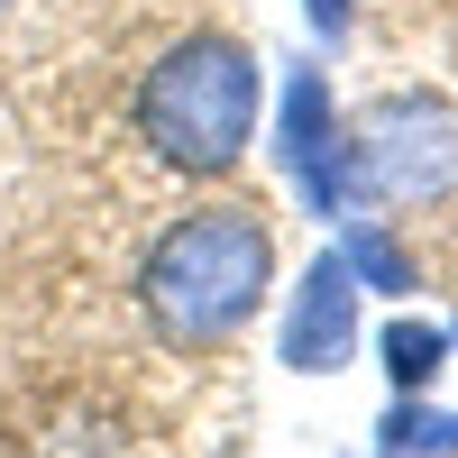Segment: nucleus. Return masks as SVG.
Masks as SVG:
<instances>
[{"label":"nucleus","mask_w":458,"mask_h":458,"mask_svg":"<svg viewBox=\"0 0 458 458\" xmlns=\"http://www.w3.org/2000/svg\"><path fill=\"white\" fill-rule=\"evenodd\" d=\"M276 276V239L266 220L239 202H211V211H183L138 266V312L165 349H220L257 321V293Z\"/></svg>","instance_id":"nucleus-1"},{"label":"nucleus","mask_w":458,"mask_h":458,"mask_svg":"<svg viewBox=\"0 0 458 458\" xmlns=\"http://www.w3.org/2000/svg\"><path fill=\"white\" fill-rule=\"evenodd\" d=\"M312 28H330V37H339V28H349V0H312Z\"/></svg>","instance_id":"nucleus-9"},{"label":"nucleus","mask_w":458,"mask_h":458,"mask_svg":"<svg viewBox=\"0 0 458 458\" xmlns=\"http://www.w3.org/2000/svg\"><path fill=\"white\" fill-rule=\"evenodd\" d=\"M257 110H266V73L220 28H193L138 73V138L174 174H229L257 138Z\"/></svg>","instance_id":"nucleus-2"},{"label":"nucleus","mask_w":458,"mask_h":458,"mask_svg":"<svg viewBox=\"0 0 458 458\" xmlns=\"http://www.w3.org/2000/svg\"><path fill=\"white\" fill-rule=\"evenodd\" d=\"M358 174L394 183V193H440V183L458 174V120H449L440 101H386L376 129H367Z\"/></svg>","instance_id":"nucleus-3"},{"label":"nucleus","mask_w":458,"mask_h":458,"mask_svg":"<svg viewBox=\"0 0 458 458\" xmlns=\"http://www.w3.org/2000/svg\"><path fill=\"white\" fill-rule=\"evenodd\" d=\"M440 349H449V330H431V321H394L386 330V376L403 394H422L431 376H440Z\"/></svg>","instance_id":"nucleus-6"},{"label":"nucleus","mask_w":458,"mask_h":458,"mask_svg":"<svg viewBox=\"0 0 458 458\" xmlns=\"http://www.w3.org/2000/svg\"><path fill=\"white\" fill-rule=\"evenodd\" d=\"M386 440L394 449H458V412H422V403H412V412L386 422Z\"/></svg>","instance_id":"nucleus-8"},{"label":"nucleus","mask_w":458,"mask_h":458,"mask_svg":"<svg viewBox=\"0 0 458 458\" xmlns=\"http://www.w3.org/2000/svg\"><path fill=\"white\" fill-rule=\"evenodd\" d=\"M339 257H349V276H367L376 293H412V257H403V248L386 239V229H367V220H358Z\"/></svg>","instance_id":"nucleus-7"},{"label":"nucleus","mask_w":458,"mask_h":458,"mask_svg":"<svg viewBox=\"0 0 458 458\" xmlns=\"http://www.w3.org/2000/svg\"><path fill=\"white\" fill-rule=\"evenodd\" d=\"M284 165H293V183H302L321 211L358 193V157H349L339 110H330V92L312 83V73H293V83H284Z\"/></svg>","instance_id":"nucleus-5"},{"label":"nucleus","mask_w":458,"mask_h":458,"mask_svg":"<svg viewBox=\"0 0 458 458\" xmlns=\"http://www.w3.org/2000/svg\"><path fill=\"white\" fill-rule=\"evenodd\" d=\"M10 10H19V0H0V19H10Z\"/></svg>","instance_id":"nucleus-10"},{"label":"nucleus","mask_w":458,"mask_h":458,"mask_svg":"<svg viewBox=\"0 0 458 458\" xmlns=\"http://www.w3.org/2000/svg\"><path fill=\"white\" fill-rule=\"evenodd\" d=\"M276 349H284L293 376H330L358 349V276H349V257H312L302 266V293H293Z\"/></svg>","instance_id":"nucleus-4"}]
</instances>
